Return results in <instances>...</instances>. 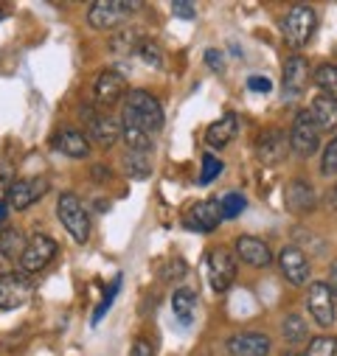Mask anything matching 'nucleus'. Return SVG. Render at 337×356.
I'll return each instance as SVG.
<instances>
[{"label":"nucleus","instance_id":"obj_13","mask_svg":"<svg viewBox=\"0 0 337 356\" xmlns=\"http://www.w3.org/2000/svg\"><path fill=\"white\" fill-rule=\"evenodd\" d=\"M279 270H281V275L292 284V286H304L306 281H309V258L304 255V250H298V247H287V250H281V255H279Z\"/></svg>","mask_w":337,"mask_h":356},{"label":"nucleus","instance_id":"obj_15","mask_svg":"<svg viewBox=\"0 0 337 356\" xmlns=\"http://www.w3.org/2000/svg\"><path fill=\"white\" fill-rule=\"evenodd\" d=\"M124 93H127V79H124L118 70H104V73L96 76V84H93L96 104L113 107Z\"/></svg>","mask_w":337,"mask_h":356},{"label":"nucleus","instance_id":"obj_1","mask_svg":"<svg viewBox=\"0 0 337 356\" xmlns=\"http://www.w3.org/2000/svg\"><path fill=\"white\" fill-rule=\"evenodd\" d=\"M127 129H141L146 135H157L163 129V107L146 90H127L124 102V121Z\"/></svg>","mask_w":337,"mask_h":356},{"label":"nucleus","instance_id":"obj_26","mask_svg":"<svg viewBox=\"0 0 337 356\" xmlns=\"http://www.w3.org/2000/svg\"><path fill=\"white\" fill-rule=\"evenodd\" d=\"M281 334H284V339L290 345H301L309 337V325H306V320L301 314H287L284 323H281Z\"/></svg>","mask_w":337,"mask_h":356},{"label":"nucleus","instance_id":"obj_33","mask_svg":"<svg viewBox=\"0 0 337 356\" xmlns=\"http://www.w3.org/2000/svg\"><path fill=\"white\" fill-rule=\"evenodd\" d=\"M138 37H141V34H138L135 29H124L121 34L113 37V51H116V54H132V51L138 48V42H141Z\"/></svg>","mask_w":337,"mask_h":356},{"label":"nucleus","instance_id":"obj_11","mask_svg":"<svg viewBox=\"0 0 337 356\" xmlns=\"http://www.w3.org/2000/svg\"><path fill=\"white\" fill-rule=\"evenodd\" d=\"M81 115H84V121H88V140H93L99 146H113L121 138V127L110 115H102V113H96L91 107L84 110Z\"/></svg>","mask_w":337,"mask_h":356},{"label":"nucleus","instance_id":"obj_19","mask_svg":"<svg viewBox=\"0 0 337 356\" xmlns=\"http://www.w3.org/2000/svg\"><path fill=\"white\" fill-rule=\"evenodd\" d=\"M315 205H318V194L306 180H292L287 186V208L292 213H298V216L309 213V211H315Z\"/></svg>","mask_w":337,"mask_h":356},{"label":"nucleus","instance_id":"obj_46","mask_svg":"<svg viewBox=\"0 0 337 356\" xmlns=\"http://www.w3.org/2000/svg\"><path fill=\"white\" fill-rule=\"evenodd\" d=\"M281 356H301V353H295V350H287V353H281Z\"/></svg>","mask_w":337,"mask_h":356},{"label":"nucleus","instance_id":"obj_45","mask_svg":"<svg viewBox=\"0 0 337 356\" xmlns=\"http://www.w3.org/2000/svg\"><path fill=\"white\" fill-rule=\"evenodd\" d=\"M331 202L337 205V183H334V188H331Z\"/></svg>","mask_w":337,"mask_h":356},{"label":"nucleus","instance_id":"obj_5","mask_svg":"<svg viewBox=\"0 0 337 356\" xmlns=\"http://www.w3.org/2000/svg\"><path fill=\"white\" fill-rule=\"evenodd\" d=\"M34 298V281L26 273H3L0 275V309L15 312Z\"/></svg>","mask_w":337,"mask_h":356},{"label":"nucleus","instance_id":"obj_35","mask_svg":"<svg viewBox=\"0 0 337 356\" xmlns=\"http://www.w3.org/2000/svg\"><path fill=\"white\" fill-rule=\"evenodd\" d=\"M320 171L323 174H337V138L329 140V146L320 157Z\"/></svg>","mask_w":337,"mask_h":356},{"label":"nucleus","instance_id":"obj_40","mask_svg":"<svg viewBox=\"0 0 337 356\" xmlns=\"http://www.w3.org/2000/svg\"><path fill=\"white\" fill-rule=\"evenodd\" d=\"M130 356H155V345H152L149 339H135Z\"/></svg>","mask_w":337,"mask_h":356},{"label":"nucleus","instance_id":"obj_18","mask_svg":"<svg viewBox=\"0 0 337 356\" xmlns=\"http://www.w3.org/2000/svg\"><path fill=\"white\" fill-rule=\"evenodd\" d=\"M287 149H290V140H287V135L281 129H265L262 138L256 140V154L267 165L281 163L287 157Z\"/></svg>","mask_w":337,"mask_h":356},{"label":"nucleus","instance_id":"obj_31","mask_svg":"<svg viewBox=\"0 0 337 356\" xmlns=\"http://www.w3.org/2000/svg\"><path fill=\"white\" fill-rule=\"evenodd\" d=\"M124 165H127V171H130L132 180H146V177L152 174V165H149L146 154H138V152H130V154L124 157Z\"/></svg>","mask_w":337,"mask_h":356},{"label":"nucleus","instance_id":"obj_42","mask_svg":"<svg viewBox=\"0 0 337 356\" xmlns=\"http://www.w3.org/2000/svg\"><path fill=\"white\" fill-rule=\"evenodd\" d=\"M329 289H331V295L337 300V261L331 264V270H329Z\"/></svg>","mask_w":337,"mask_h":356},{"label":"nucleus","instance_id":"obj_27","mask_svg":"<svg viewBox=\"0 0 337 356\" xmlns=\"http://www.w3.org/2000/svg\"><path fill=\"white\" fill-rule=\"evenodd\" d=\"M135 56H138L143 65H149V67H163V51H160V45H157L155 40H149V37H143V40L138 42Z\"/></svg>","mask_w":337,"mask_h":356},{"label":"nucleus","instance_id":"obj_43","mask_svg":"<svg viewBox=\"0 0 337 356\" xmlns=\"http://www.w3.org/2000/svg\"><path fill=\"white\" fill-rule=\"evenodd\" d=\"M107 174H110L107 165H93V180H96V183H99V180H107Z\"/></svg>","mask_w":337,"mask_h":356},{"label":"nucleus","instance_id":"obj_21","mask_svg":"<svg viewBox=\"0 0 337 356\" xmlns=\"http://www.w3.org/2000/svg\"><path fill=\"white\" fill-rule=\"evenodd\" d=\"M306 79H309V62L304 56H290L287 65H284V90L290 96L304 93Z\"/></svg>","mask_w":337,"mask_h":356},{"label":"nucleus","instance_id":"obj_39","mask_svg":"<svg viewBox=\"0 0 337 356\" xmlns=\"http://www.w3.org/2000/svg\"><path fill=\"white\" fill-rule=\"evenodd\" d=\"M205 62H208V67L211 70H217V73H222L225 70V56H222V51H205Z\"/></svg>","mask_w":337,"mask_h":356},{"label":"nucleus","instance_id":"obj_14","mask_svg":"<svg viewBox=\"0 0 337 356\" xmlns=\"http://www.w3.org/2000/svg\"><path fill=\"white\" fill-rule=\"evenodd\" d=\"M230 356H267L270 353V337L262 331H242L225 342Z\"/></svg>","mask_w":337,"mask_h":356},{"label":"nucleus","instance_id":"obj_29","mask_svg":"<svg viewBox=\"0 0 337 356\" xmlns=\"http://www.w3.org/2000/svg\"><path fill=\"white\" fill-rule=\"evenodd\" d=\"M121 275H116L113 278V284L107 286V292H104V298H102V303L96 306V312H93V317H91V325H99L104 317H107V312H110V306H113V300H116V295H118V289H121Z\"/></svg>","mask_w":337,"mask_h":356},{"label":"nucleus","instance_id":"obj_16","mask_svg":"<svg viewBox=\"0 0 337 356\" xmlns=\"http://www.w3.org/2000/svg\"><path fill=\"white\" fill-rule=\"evenodd\" d=\"M236 258L242 264H250V266H256V270H265V266L273 264V252L270 247L256 238V236H239L236 238Z\"/></svg>","mask_w":337,"mask_h":356},{"label":"nucleus","instance_id":"obj_17","mask_svg":"<svg viewBox=\"0 0 337 356\" xmlns=\"http://www.w3.org/2000/svg\"><path fill=\"white\" fill-rule=\"evenodd\" d=\"M51 143H54L56 152H62L65 157H73V160H84V157L91 154V140H88V135L79 132V129H70V127L59 129V132L51 138Z\"/></svg>","mask_w":337,"mask_h":356},{"label":"nucleus","instance_id":"obj_30","mask_svg":"<svg viewBox=\"0 0 337 356\" xmlns=\"http://www.w3.org/2000/svg\"><path fill=\"white\" fill-rule=\"evenodd\" d=\"M244 208H247L244 194L230 191V194H225V197L219 200V213H222V222H225V219H236V216H239Z\"/></svg>","mask_w":337,"mask_h":356},{"label":"nucleus","instance_id":"obj_25","mask_svg":"<svg viewBox=\"0 0 337 356\" xmlns=\"http://www.w3.org/2000/svg\"><path fill=\"white\" fill-rule=\"evenodd\" d=\"M312 79H315V84L320 87V93H323V96L337 99V65H334V62H323V65H318L315 73H312Z\"/></svg>","mask_w":337,"mask_h":356},{"label":"nucleus","instance_id":"obj_2","mask_svg":"<svg viewBox=\"0 0 337 356\" xmlns=\"http://www.w3.org/2000/svg\"><path fill=\"white\" fill-rule=\"evenodd\" d=\"M56 213H59V222L70 233L73 241L84 244L91 238V216H88V211H84V205H81V200L76 194H70V191L59 194Z\"/></svg>","mask_w":337,"mask_h":356},{"label":"nucleus","instance_id":"obj_38","mask_svg":"<svg viewBox=\"0 0 337 356\" xmlns=\"http://www.w3.org/2000/svg\"><path fill=\"white\" fill-rule=\"evenodd\" d=\"M172 15L180 17V20H194L197 9H194V3H186V0H175V3H172Z\"/></svg>","mask_w":337,"mask_h":356},{"label":"nucleus","instance_id":"obj_20","mask_svg":"<svg viewBox=\"0 0 337 356\" xmlns=\"http://www.w3.org/2000/svg\"><path fill=\"white\" fill-rule=\"evenodd\" d=\"M309 115H312V121H315L318 129H326V132L337 129V99L323 96V93L315 96L312 99V107H309Z\"/></svg>","mask_w":337,"mask_h":356},{"label":"nucleus","instance_id":"obj_4","mask_svg":"<svg viewBox=\"0 0 337 356\" xmlns=\"http://www.w3.org/2000/svg\"><path fill=\"white\" fill-rule=\"evenodd\" d=\"M141 9V3H121V0H96L88 9V23L96 31H107V29H118L127 23V17Z\"/></svg>","mask_w":337,"mask_h":356},{"label":"nucleus","instance_id":"obj_6","mask_svg":"<svg viewBox=\"0 0 337 356\" xmlns=\"http://www.w3.org/2000/svg\"><path fill=\"white\" fill-rule=\"evenodd\" d=\"M290 149L298 154V157H312L318 149H320V129L315 127L309 110H301L292 121V129H290Z\"/></svg>","mask_w":337,"mask_h":356},{"label":"nucleus","instance_id":"obj_28","mask_svg":"<svg viewBox=\"0 0 337 356\" xmlns=\"http://www.w3.org/2000/svg\"><path fill=\"white\" fill-rule=\"evenodd\" d=\"M121 135H124V143L130 146V152L146 154V152H152V146H155L152 135H146V132H141V129H127V127H124Z\"/></svg>","mask_w":337,"mask_h":356},{"label":"nucleus","instance_id":"obj_41","mask_svg":"<svg viewBox=\"0 0 337 356\" xmlns=\"http://www.w3.org/2000/svg\"><path fill=\"white\" fill-rule=\"evenodd\" d=\"M9 186H12V165L0 163V188H9Z\"/></svg>","mask_w":337,"mask_h":356},{"label":"nucleus","instance_id":"obj_37","mask_svg":"<svg viewBox=\"0 0 337 356\" xmlns=\"http://www.w3.org/2000/svg\"><path fill=\"white\" fill-rule=\"evenodd\" d=\"M247 90H250V93L267 96V93H273V81H270L267 76H250V79H247Z\"/></svg>","mask_w":337,"mask_h":356},{"label":"nucleus","instance_id":"obj_47","mask_svg":"<svg viewBox=\"0 0 337 356\" xmlns=\"http://www.w3.org/2000/svg\"><path fill=\"white\" fill-rule=\"evenodd\" d=\"M0 20H3V9H0Z\"/></svg>","mask_w":337,"mask_h":356},{"label":"nucleus","instance_id":"obj_9","mask_svg":"<svg viewBox=\"0 0 337 356\" xmlns=\"http://www.w3.org/2000/svg\"><path fill=\"white\" fill-rule=\"evenodd\" d=\"M56 258V241L51 236H34L26 241V250L20 255V270L26 275H37Z\"/></svg>","mask_w":337,"mask_h":356},{"label":"nucleus","instance_id":"obj_7","mask_svg":"<svg viewBox=\"0 0 337 356\" xmlns=\"http://www.w3.org/2000/svg\"><path fill=\"white\" fill-rule=\"evenodd\" d=\"M306 309L312 314V320L320 325V328H331L334 320H337V300L329 289L326 281H315L309 284V292H306Z\"/></svg>","mask_w":337,"mask_h":356},{"label":"nucleus","instance_id":"obj_12","mask_svg":"<svg viewBox=\"0 0 337 356\" xmlns=\"http://www.w3.org/2000/svg\"><path fill=\"white\" fill-rule=\"evenodd\" d=\"M189 230H197V233H211L222 225V213H219V202L214 200H203V202H194L189 211H186V222H183Z\"/></svg>","mask_w":337,"mask_h":356},{"label":"nucleus","instance_id":"obj_36","mask_svg":"<svg viewBox=\"0 0 337 356\" xmlns=\"http://www.w3.org/2000/svg\"><path fill=\"white\" fill-rule=\"evenodd\" d=\"M183 275H186V264H183L180 258L168 261L163 270H160V278H163V281H178V278H183Z\"/></svg>","mask_w":337,"mask_h":356},{"label":"nucleus","instance_id":"obj_10","mask_svg":"<svg viewBox=\"0 0 337 356\" xmlns=\"http://www.w3.org/2000/svg\"><path fill=\"white\" fill-rule=\"evenodd\" d=\"M48 191V180L45 177H40V180L29 183V180H17L6 188V208L12 211H26L31 208L37 200H42V194Z\"/></svg>","mask_w":337,"mask_h":356},{"label":"nucleus","instance_id":"obj_23","mask_svg":"<svg viewBox=\"0 0 337 356\" xmlns=\"http://www.w3.org/2000/svg\"><path fill=\"white\" fill-rule=\"evenodd\" d=\"M194 309H197V295L191 289H175V295H172V312H175V317L183 325H189L194 320Z\"/></svg>","mask_w":337,"mask_h":356},{"label":"nucleus","instance_id":"obj_44","mask_svg":"<svg viewBox=\"0 0 337 356\" xmlns=\"http://www.w3.org/2000/svg\"><path fill=\"white\" fill-rule=\"evenodd\" d=\"M6 216H9V208H6V202H0V225L6 222Z\"/></svg>","mask_w":337,"mask_h":356},{"label":"nucleus","instance_id":"obj_34","mask_svg":"<svg viewBox=\"0 0 337 356\" xmlns=\"http://www.w3.org/2000/svg\"><path fill=\"white\" fill-rule=\"evenodd\" d=\"M304 356H337V339L334 337H315Z\"/></svg>","mask_w":337,"mask_h":356},{"label":"nucleus","instance_id":"obj_22","mask_svg":"<svg viewBox=\"0 0 337 356\" xmlns=\"http://www.w3.org/2000/svg\"><path fill=\"white\" fill-rule=\"evenodd\" d=\"M236 132H239V121H236V115L228 113V115H222L219 121H214L205 129V143L214 146V149H222L236 138Z\"/></svg>","mask_w":337,"mask_h":356},{"label":"nucleus","instance_id":"obj_24","mask_svg":"<svg viewBox=\"0 0 337 356\" xmlns=\"http://www.w3.org/2000/svg\"><path fill=\"white\" fill-rule=\"evenodd\" d=\"M26 250V238L20 230H6L3 236H0V261L3 264H12V261H20Z\"/></svg>","mask_w":337,"mask_h":356},{"label":"nucleus","instance_id":"obj_8","mask_svg":"<svg viewBox=\"0 0 337 356\" xmlns=\"http://www.w3.org/2000/svg\"><path fill=\"white\" fill-rule=\"evenodd\" d=\"M208 284L217 295H225L236 281V255L230 250H214L208 255Z\"/></svg>","mask_w":337,"mask_h":356},{"label":"nucleus","instance_id":"obj_32","mask_svg":"<svg viewBox=\"0 0 337 356\" xmlns=\"http://www.w3.org/2000/svg\"><path fill=\"white\" fill-rule=\"evenodd\" d=\"M222 160L219 157H214V154H205L203 157V168H200V177H197V183L200 186H211L214 180H217V177L222 174Z\"/></svg>","mask_w":337,"mask_h":356},{"label":"nucleus","instance_id":"obj_3","mask_svg":"<svg viewBox=\"0 0 337 356\" xmlns=\"http://www.w3.org/2000/svg\"><path fill=\"white\" fill-rule=\"evenodd\" d=\"M315 29H318V15L312 6H304V3L290 6L281 20V31L292 48H304L315 37Z\"/></svg>","mask_w":337,"mask_h":356}]
</instances>
